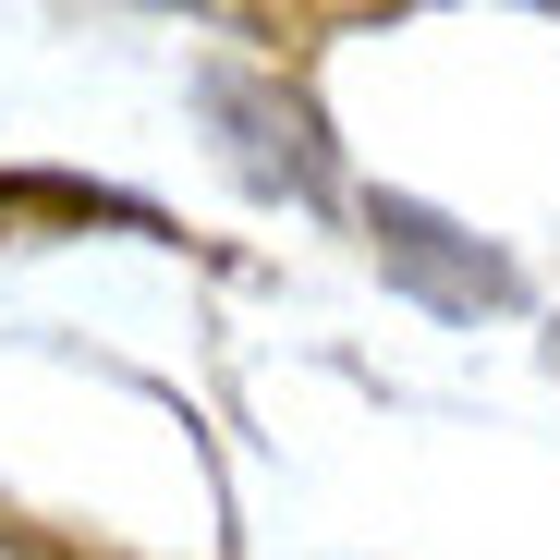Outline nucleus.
I'll use <instances>...</instances> for the list:
<instances>
[{"label":"nucleus","mask_w":560,"mask_h":560,"mask_svg":"<svg viewBox=\"0 0 560 560\" xmlns=\"http://www.w3.org/2000/svg\"><path fill=\"white\" fill-rule=\"evenodd\" d=\"M208 122H232L244 183H268V196H293V208L329 196V135H317V110L293 98V85H268V73H208Z\"/></svg>","instance_id":"1"},{"label":"nucleus","mask_w":560,"mask_h":560,"mask_svg":"<svg viewBox=\"0 0 560 560\" xmlns=\"http://www.w3.org/2000/svg\"><path fill=\"white\" fill-rule=\"evenodd\" d=\"M365 232H378V268L390 280H415L427 305H451V317H476V305H512V268L500 256H476L439 208H415V196H378L365 208Z\"/></svg>","instance_id":"2"},{"label":"nucleus","mask_w":560,"mask_h":560,"mask_svg":"<svg viewBox=\"0 0 560 560\" xmlns=\"http://www.w3.org/2000/svg\"><path fill=\"white\" fill-rule=\"evenodd\" d=\"M0 560H61V548H37V536H0Z\"/></svg>","instance_id":"3"}]
</instances>
